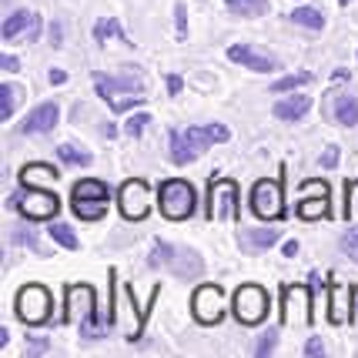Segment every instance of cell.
<instances>
[{"label":"cell","instance_id":"cell-1","mask_svg":"<svg viewBox=\"0 0 358 358\" xmlns=\"http://www.w3.org/2000/svg\"><path fill=\"white\" fill-rule=\"evenodd\" d=\"M151 265H164L171 275L178 278H201L204 275V262L201 255H194L191 248H178V245H168V241H157L155 251H151Z\"/></svg>","mask_w":358,"mask_h":358},{"label":"cell","instance_id":"cell-2","mask_svg":"<svg viewBox=\"0 0 358 358\" xmlns=\"http://www.w3.org/2000/svg\"><path fill=\"white\" fill-rule=\"evenodd\" d=\"M157 204H161V215L164 218H171V221L191 218V211H194V187L187 185V181H181V178H171L157 191Z\"/></svg>","mask_w":358,"mask_h":358},{"label":"cell","instance_id":"cell-3","mask_svg":"<svg viewBox=\"0 0 358 358\" xmlns=\"http://www.w3.org/2000/svg\"><path fill=\"white\" fill-rule=\"evenodd\" d=\"M281 322L288 328L312 325V292L305 285H285L281 288Z\"/></svg>","mask_w":358,"mask_h":358},{"label":"cell","instance_id":"cell-4","mask_svg":"<svg viewBox=\"0 0 358 358\" xmlns=\"http://www.w3.org/2000/svg\"><path fill=\"white\" fill-rule=\"evenodd\" d=\"M50 308H54V301H50V292L44 285H24L20 288V295H17V318L24 325H44L50 318Z\"/></svg>","mask_w":358,"mask_h":358},{"label":"cell","instance_id":"cell-5","mask_svg":"<svg viewBox=\"0 0 358 358\" xmlns=\"http://www.w3.org/2000/svg\"><path fill=\"white\" fill-rule=\"evenodd\" d=\"M234 318L241 325H258L268 318V292L262 285H241L234 292Z\"/></svg>","mask_w":358,"mask_h":358},{"label":"cell","instance_id":"cell-6","mask_svg":"<svg viewBox=\"0 0 358 358\" xmlns=\"http://www.w3.org/2000/svg\"><path fill=\"white\" fill-rule=\"evenodd\" d=\"M10 204H14L24 218H31V221H50L54 215H57V208H61L57 194L41 191V187H27V191L14 194V198H10Z\"/></svg>","mask_w":358,"mask_h":358},{"label":"cell","instance_id":"cell-7","mask_svg":"<svg viewBox=\"0 0 358 358\" xmlns=\"http://www.w3.org/2000/svg\"><path fill=\"white\" fill-rule=\"evenodd\" d=\"M208 218L211 221H238V185L218 178L208 185Z\"/></svg>","mask_w":358,"mask_h":358},{"label":"cell","instance_id":"cell-8","mask_svg":"<svg viewBox=\"0 0 358 358\" xmlns=\"http://www.w3.org/2000/svg\"><path fill=\"white\" fill-rule=\"evenodd\" d=\"M285 198H281V181L278 178H265V181H258V185L251 187V211L258 215V218L265 221H275L285 215Z\"/></svg>","mask_w":358,"mask_h":358},{"label":"cell","instance_id":"cell-9","mask_svg":"<svg viewBox=\"0 0 358 358\" xmlns=\"http://www.w3.org/2000/svg\"><path fill=\"white\" fill-rule=\"evenodd\" d=\"M117 204H121V215L127 221L148 218V211H151V187L144 185L141 178H131L117 191Z\"/></svg>","mask_w":358,"mask_h":358},{"label":"cell","instance_id":"cell-10","mask_svg":"<svg viewBox=\"0 0 358 358\" xmlns=\"http://www.w3.org/2000/svg\"><path fill=\"white\" fill-rule=\"evenodd\" d=\"M191 308H194V318L201 325H215V322H221V315H224V292H221L218 285H201L194 292V298H191Z\"/></svg>","mask_w":358,"mask_h":358},{"label":"cell","instance_id":"cell-11","mask_svg":"<svg viewBox=\"0 0 358 358\" xmlns=\"http://www.w3.org/2000/svg\"><path fill=\"white\" fill-rule=\"evenodd\" d=\"M298 215H301L305 221L325 218V215H328V185H325V181H305V185H301Z\"/></svg>","mask_w":358,"mask_h":358},{"label":"cell","instance_id":"cell-12","mask_svg":"<svg viewBox=\"0 0 358 358\" xmlns=\"http://www.w3.org/2000/svg\"><path fill=\"white\" fill-rule=\"evenodd\" d=\"M41 31H44V20H41V14H34V10H20V14H10L7 20H3V27H0V34H3V41H14V37H27V41H37L41 37Z\"/></svg>","mask_w":358,"mask_h":358},{"label":"cell","instance_id":"cell-13","mask_svg":"<svg viewBox=\"0 0 358 358\" xmlns=\"http://www.w3.org/2000/svg\"><path fill=\"white\" fill-rule=\"evenodd\" d=\"M228 57H231L238 67L262 71V74H268V71H275V67H278V64H275V57H268L265 50H258V47H251V44H234V47H228Z\"/></svg>","mask_w":358,"mask_h":358},{"label":"cell","instance_id":"cell-14","mask_svg":"<svg viewBox=\"0 0 358 358\" xmlns=\"http://www.w3.org/2000/svg\"><path fill=\"white\" fill-rule=\"evenodd\" d=\"M57 117H61V108L54 104V101H47V104H41V108H34L27 117H24V124H20V131L24 134H47V131H54V124H57Z\"/></svg>","mask_w":358,"mask_h":358},{"label":"cell","instance_id":"cell-15","mask_svg":"<svg viewBox=\"0 0 358 358\" xmlns=\"http://www.w3.org/2000/svg\"><path fill=\"white\" fill-rule=\"evenodd\" d=\"M94 87L104 101H114L117 94H144L141 78H108V74H94Z\"/></svg>","mask_w":358,"mask_h":358},{"label":"cell","instance_id":"cell-16","mask_svg":"<svg viewBox=\"0 0 358 358\" xmlns=\"http://www.w3.org/2000/svg\"><path fill=\"white\" fill-rule=\"evenodd\" d=\"M94 315V288L91 285H71L67 288V322H78Z\"/></svg>","mask_w":358,"mask_h":358},{"label":"cell","instance_id":"cell-17","mask_svg":"<svg viewBox=\"0 0 358 358\" xmlns=\"http://www.w3.org/2000/svg\"><path fill=\"white\" fill-rule=\"evenodd\" d=\"M187 141L194 144V151L201 155L204 148H211V144H221V141H228L231 138V131L224 124H201V127H187L185 131Z\"/></svg>","mask_w":358,"mask_h":358},{"label":"cell","instance_id":"cell-18","mask_svg":"<svg viewBox=\"0 0 358 358\" xmlns=\"http://www.w3.org/2000/svg\"><path fill=\"white\" fill-rule=\"evenodd\" d=\"M275 241H278V228H248V231L238 234V245L248 251V255L271 248Z\"/></svg>","mask_w":358,"mask_h":358},{"label":"cell","instance_id":"cell-19","mask_svg":"<svg viewBox=\"0 0 358 358\" xmlns=\"http://www.w3.org/2000/svg\"><path fill=\"white\" fill-rule=\"evenodd\" d=\"M308 110H312V97L308 94H295V97H285V101L275 104V117L278 121H301Z\"/></svg>","mask_w":358,"mask_h":358},{"label":"cell","instance_id":"cell-20","mask_svg":"<svg viewBox=\"0 0 358 358\" xmlns=\"http://www.w3.org/2000/svg\"><path fill=\"white\" fill-rule=\"evenodd\" d=\"M61 174H57V168H50V164H41V161H34V164H27L24 171H20V181L27 187H37V185H50V181H57Z\"/></svg>","mask_w":358,"mask_h":358},{"label":"cell","instance_id":"cell-21","mask_svg":"<svg viewBox=\"0 0 358 358\" xmlns=\"http://www.w3.org/2000/svg\"><path fill=\"white\" fill-rule=\"evenodd\" d=\"M71 208H74V215L84 221H97L108 215V198H74L71 201Z\"/></svg>","mask_w":358,"mask_h":358},{"label":"cell","instance_id":"cell-22","mask_svg":"<svg viewBox=\"0 0 358 358\" xmlns=\"http://www.w3.org/2000/svg\"><path fill=\"white\" fill-rule=\"evenodd\" d=\"M328 318L335 322V325H342V322H352L355 315L348 312V292H345L342 285H331V308H328Z\"/></svg>","mask_w":358,"mask_h":358},{"label":"cell","instance_id":"cell-23","mask_svg":"<svg viewBox=\"0 0 358 358\" xmlns=\"http://www.w3.org/2000/svg\"><path fill=\"white\" fill-rule=\"evenodd\" d=\"M198 157V151H194V144L187 141L185 131H171V161L174 164H191Z\"/></svg>","mask_w":358,"mask_h":358},{"label":"cell","instance_id":"cell-24","mask_svg":"<svg viewBox=\"0 0 358 358\" xmlns=\"http://www.w3.org/2000/svg\"><path fill=\"white\" fill-rule=\"evenodd\" d=\"M335 121H338V124H345V127H355L358 124V101H355V97H348V94H345V97H338V101H335Z\"/></svg>","mask_w":358,"mask_h":358},{"label":"cell","instance_id":"cell-25","mask_svg":"<svg viewBox=\"0 0 358 358\" xmlns=\"http://www.w3.org/2000/svg\"><path fill=\"white\" fill-rule=\"evenodd\" d=\"M71 198H108V185L94 181V178H84V181L71 187Z\"/></svg>","mask_w":358,"mask_h":358},{"label":"cell","instance_id":"cell-26","mask_svg":"<svg viewBox=\"0 0 358 358\" xmlns=\"http://www.w3.org/2000/svg\"><path fill=\"white\" fill-rule=\"evenodd\" d=\"M228 10L241 17H262L268 14V0H228Z\"/></svg>","mask_w":358,"mask_h":358},{"label":"cell","instance_id":"cell-27","mask_svg":"<svg viewBox=\"0 0 358 358\" xmlns=\"http://www.w3.org/2000/svg\"><path fill=\"white\" fill-rule=\"evenodd\" d=\"M292 20L301 24V27H312V31H322V27H325V17H322V10H315V7H298V10H292Z\"/></svg>","mask_w":358,"mask_h":358},{"label":"cell","instance_id":"cell-28","mask_svg":"<svg viewBox=\"0 0 358 358\" xmlns=\"http://www.w3.org/2000/svg\"><path fill=\"white\" fill-rule=\"evenodd\" d=\"M57 155H61L64 164H74V168H87V164H91V155H87L84 148H74V144H61Z\"/></svg>","mask_w":358,"mask_h":358},{"label":"cell","instance_id":"cell-29","mask_svg":"<svg viewBox=\"0 0 358 358\" xmlns=\"http://www.w3.org/2000/svg\"><path fill=\"white\" fill-rule=\"evenodd\" d=\"M94 37H97L101 44H104L108 37H121V41H127L124 27H121V24H117L114 17H108V20H97V24H94Z\"/></svg>","mask_w":358,"mask_h":358},{"label":"cell","instance_id":"cell-30","mask_svg":"<svg viewBox=\"0 0 358 358\" xmlns=\"http://www.w3.org/2000/svg\"><path fill=\"white\" fill-rule=\"evenodd\" d=\"M14 108H17V87L14 84H0V117L10 121V117H14Z\"/></svg>","mask_w":358,"mask_h":358},{"label":"cell","instance_id":"cell-31","mask_svg":"<svg viewBox=\"0 0 358 358\" xmlns=\"http://www.w3.org/2000/svg\"><path fill=\"white\" fill-rule=\"evenodd\" d=\"M50 238H54L57 245H64V248L78 251V234L71 231V224H61V221H54V224H50Z\"/></svg>","mask_w":358,"mask_h":358},{"label":"cell","instance_id":"cell-32","mask_svg":"<svg viewBox=\"0 0 358 358\" xmlns=\"http://www.w3.org/2000/svg\"><path fill=\"white\" fill-rule=\"evenodd\" d=\"M305 84H312V74H288V78H281L271 84V94H285V91H295V87H305Z\"/></svg>","mask_w":358,"mask_h":358},{"label":"cell","instance_id":"cell-33","mask_svg":"<svg viewBox=\"0 0 358 358\" xmlns=\"http://www.w3.org/2000/svg\"><path fill=\"white\" fill-rule=\"evenodd\" d=\"M345 198H348V204H345V218L352 221V224H358V178H355V181H348V187H345Z\"/></svg>","mask_w":358,"mask_h":358},{"label":"cell","instance_id":"cell-34","mask_svg":"<svg viewBox=\"0 0 358 358\" xmlns=\"http://www.w3.org/2000/svg\"><path fill=\"white\" fill-rule=\"evenodd\" d=\"M148 121H151V114H144V110H141V114H131V121L124 124V134L127 138H141V131L148 127Z\"/></svg>","mask_w":358,"mask_h":358},{"label":"cell","instance_id":"cell-35","mask_svg":"<svg viewBox=\"0 0 358 358\" xmlns=\"http://www.w3.org/2000/svg\"><path fill=\"white\" fill-rule=\"evenodd\" d=\"M141 101H144V94H127V97H114V101H110V110H114V114H124V110H131L134 104H141Z\"/></svg>","mask_w":358,"mask_h":358},{"label":"cell","instance_id":"cell-36","mask_svg":"<svg viewBox=\"0 0 358 358\" xmlns=\"http://www.w3.org/2000/svg\"><path fill=\"white\" fill-rule=\"evenodd\" d=\"M14 241L17 245H27L31 251H37V255H44V248H41V241L34 238V231H27V228H20V231H14Z\"/></svg>","mask_w":358,"mask_h":358},{"label":"cell","instance_id":"cell-37","mask_svg":"<svg viewBox=\"0 0 358 358\" xmlns=\"http://www.w3.org/2000/svg\"><path fill=\"white\" fill-rule=\"evenodd\" d=\"M342 248L348 251V255H352V258H355V262H358V224H352V228L345 231V238H342Z\"/></svg>","mask_w":358,"mask_h":358},{"label":"cell","instance_id":"cell-38","mask_svg":"<svg viewBox=\"0 0 358 358\" xmlns=\"http://www.w3.org/2000/svg\"><path fill=\"white\" fill-rule=\"evenodd\" d=\"M275 345H278V331H265L255 352H258V355H271V352H275Z\"/></svg>","mask_w":358,"mask_h":358},{"label":"cell","instance_id":"cell-39","mask_svg":"<svg viewBox=\"0 0 358 358\" xmlns=\"http://www.w3.org/2000/svg\"><path fill=\"white\" fill-rule=\"evenodd\" d=\"M0 71H7V74H14V71H20V61H17L14 54H3V57H0Z\"/></svg>","mask_w":358,"mask_h":358},{"label":"cell","instance_id":"cell-40","mask_svg":"<svg viewBox=\"0 0 358 358\" xmlns=\"http://www.w3.org/2000/svg\"><path fill=\"white\" fill-rule=\"evenodd\" d=\"M174 14H178V37L185 41V34H187V20H185V3H178L174 7Z\"/></svg>","mask_w":358,"mask_h":358},{"label":"cell","instance_id":"cell-41","mask_svg":"<svg viewBox=\"0 0 358 358\" xmlns=\"http://www.w3.org/2000/svg\"><path fill=\"white\" fill-rule=\"evenodd\" d=\"M335 164H338V148H328L322 155V168H335Z\"/></svg>","mask_w":358,"mask_h":358},{"label":"cell","instance_id":"cell-42","mask_svg":"<svg viewBox=\"0 0 358 358\" xmlns=\"http://www.w3.org/2000/svg\"><path fill=\"white\" fill-rule=\"evenodd\" d=\"M322 352H325L322 338H308V345H305V355H322Z\"/></svg>","mask_w":358,"mask_h":358},{"label":"cell","instance_id":"cell-43","mask_svg":"<svg viewBox=\"0 0 358 358\" xmlns=\"http://www.w3.org/2000/svg\"><path fill=\"white\" fill-rule=\"evenodd\" d=\"M168 91H171V94H181V78H178V74H171V78H168Z\"/></svg>","mask_w":358,"mask_h":358},{"label":"cell","instance_id":"cell-44","mask_svg":"<svg viewBox=\"0 0 358 358\" xmlns=\"http://www.w3.org/2000/svg\"><path fill=\"white\" fill-rule=\"evenodd\" d=\"M50 44L54 47L61 44V24H54V27H50Z\"/></svg>","mask_w":358,"mask_h":358},{"label":"cell","instance_id":"cell-45","mask_svg":"<svg viewBox=\"0 0 358 358\" xmlns=\"http://www.w3.org/2000/svg\"><path fill=\"white\" fill-rule=\"evenodd\" d=\"M64 80H67L64 71H50V84H64Z\"/></svg>","mask_w":358,"mask_h":358},{"label":"cell","instance_id":"cell-46","mask_svg":"<svg viewBox=\"0 0 358 358\" xmlns=\"http://www.w3.org/2000/svg\"><path fill=\"white\" fill-rule=\"evenodd\" d=\"M285 255H288V258L298 255V241H285Z\"/></svg>","mask_w":358,"mask_h":358},{"label":"cell","instance_id":"cell-47","mask_svg":"<svg viewBox=\"0 0 358 358\" xmlns=\"http://www.w3.org/2000/svg\"><path fill=\"white\" fill-rule=\"evenodd\" d=\"M7 342H10V331H7V328H0V348H7Z\"/></svg>","mask_w":358,"mask_h":358},{"label":"cell","instance_id":"cell-48","mask_svg":"<svg viewBox=\"0 0 358 358\" xmlns=\"http://www.w3.org/2000/svg\"><path fill=\"white\" fill-rule=\"evenodd\" d=\"M338 3H342V7H348V3H352V0H338Z\"/></svg>","mask_w":358,"mask_h":358}]
</instances>
